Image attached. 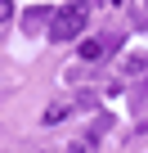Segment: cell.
Masks as SVG:
<instances>
[{
	"label": "cell",
	"instance_id": "3",
	"mask_svg": "<svg viewBox=\"0 0 148 153\" xmlns=\"http://www.w3.org/2000/svg\"><path fill=\"white\" fill-rule=\"evenodd\" d=\"M49 23H54V9H45V5H32V9L23 14V32H27V36L49 32Z\"/></svg>",
	"mask_w": 148,
	"mask_h": 153
},
{
	"label": "cell",
	"instance_id": "1",
	"mask_svg": "<svg viewBox=\"0 0 148 153\" xmlns=\"http://www.w3.org/2000/svg\"><path fill=\"white\" fill-rule=\"evenodd\" d=\"M90 5L94 0H67L63 9H54V23H49V41L54 45H67V41H77L81 32H85V23H90Z\"/></svg>",
	"mask_w": 148,
	"mask_h": 153
},
{
	"label": "cell",
	"instance_id": "2",
	"mask_svg": "<svg viewBox=\"0 0 148 153\" xmlns=\"http://www.w3.org/2000/svg\"><path fill=\"white\" fill-rule=\"evenodd\" d=\"M117 50H121V36H90V41H81V59H85V63L108 59V54H117Z\"/></svg>",
	"mask_w": 148,
	"mask_h": 153
},
{
	"label": "cell",
	"instance_id": "4",
	"mask_svg": "<svg viewBox=\"0 0 148 153\" xmlns=\"http://www.w3.org/2000/svg\"><path fill=\"white\" fill-rule=\"evenodd\" d=\"M67 113H72V108H67V104H49V108H45V117H40V122H45V126H54V122H63V117H67Z\"/></svg>",
	"mask_w": 148,
	"mask_h": 153
},
{
	"label": "cell",
	"instance_id": "5",
	"mask_svg": "<svg viewBox=\"0 0 148 153\" xmlns=\"http://www.w3.org/2000/svg\"><path fill=\"white\" fill-rule=\"evenodd\" d=\"M9 18H14V5H9V0H0V27H5Z\"/></svg>",
	"mask_w": 148,
	"mask_h": 153
},
{
	"label": "cell",
	"instance_id": "6",
	"mask_svg": "<svg viewBox=\"0 0 148 153\" xmlns=\"http://www.w3.org/2000/svg\"><path fill=\"white\" fill-rule=\"evenodd\" d=\"M139 131H148V122H139Z\"/></svg>",
	"mask_w": 148,
	"mask_h": 153
},
{
	"label": "cell",
	"instance_id": "7",
	"mask_svg": "<svg viewBox=\"0 0 148 153\" xmlns=\"http://www.w3.org/2000/svg\"><path fill=\"white\" fill-rule=\"evenodd\" d=\"M108 5H121V0H108Z\"/></svg>",
	"mask_w": 148,
	"mask_h": 153
}]
</instances>
